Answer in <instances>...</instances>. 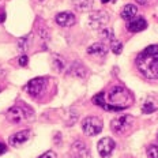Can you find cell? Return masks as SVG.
<instances>
[{
  "label": "cell",
  "instance_id": "obj_1",
  "mask_svg": "<svg viewBox=\"0 0 158 158\" xmlns=\"http://www.w3.org/2000/svg\"><path fill=\"white\" fill-rule=\"evenodd\" d=\"M93 102L108 112L124 110L132 105L134 95L123 86H112L108 90L95 94L93 97Z\"/></svg>",
  "mask_w": 158,
  "mask_h": 158
},
{
  "label": "cell",
  "instance_id": "obj_2",
  "mask_svg": "<svg viewBox=\"0 0 158 158\" xmlns=\"http://www.w3.org/2000/svg\"><path fill=\"white\" fill-rule=\"evenodd\" d=\"M136 67L147 79H158V45H150L136 56Z\"/></svg>",
  "mask_w": 158,
  "mask_h": 158
},
{
  "label": "cell",
  "instance_id": "obj_3",
  "mask_svg": "<svg viewBox=\"0 0 158 158\" xmlns=\"http://www.w3.org/2000/svg\"><path fill=\"white\" fill-rule=\"evenodd\" d=\"M6 117H7V120L10 121V123L21 124V123H23V121L33 117V112L29 106L19 104V105H14L12 108H10V109L7 110Z\"/></svg>",
  "mask_w": 158,
  "mask_h": 158
},
{
  "label": "cell",
  "instance_id": "obj_4",
  "mask_svg": "<svg viewBox=\"0 0 158 158\" xmlns=\"http://www.w3.org/2000/svg\"><path fill=\"white\" fill-rule=\"evenodd\" d=\"M48 86V81L44 77H38V78H33L27 82V85L25 86V90L29 95L34 98H40L42 94L45 93V89Z\"/></svg>",
  "mask_w": 158,
  "mask_h": 158
},
{
  "label": "cell",
  "instance_id": "obj_5",
  "mask_svg": "<svg viewBox=\"0 0 158 158\" xmlns=\"http://www.w3.org/2000/svg\"><path fill=\"white\" fill-rule=\"evenodd\" d=\"M102 121L97 116H87L82 120V131L87 136H95L102 131Z\"/></svg>",
  "mask_w": 158,
  "mask_h": 158
},
{
  "label": "cell",
  "instance_id": "obj_6",
  "mask_svg": "<svg viewBox=\"0 0 158 158\" xmlns=\"http://www.w3.org/2000/svg\"><path fill=\"white\" fill-rule=\"evenodd\" d=\"M109 22V15L106 11H94L89 15L87 25L90 29H102Z\"/></svg>",
  "mask_w": 158,
  "mask_h": 158
},
{
  "label": "cell",
  "instance_id": "obj_7",
  "mask_svg": "<svg viewBox=\"0 0 158 158\" xmlns=\"http://www.w3.org/2000/svg\"><path fill=\"white\" fill-rule=\"evenodd\" d=\"M132 123H134L132 116H130V114H123V116H118L112 120L110 128L114 134H123L132 126Z\"/></svg>",
  "mask_w": 158,
  "mask_h": 158
},
{
  "label": "cell",
  "instance_id": "obj_8",
  "mask_svg": "<svg viewBox=\"0 0 158 158\" xmlns=\"http://www.w3.org/2000/svg\"><path fill=\"white\" fill-rule=\"evenodd\" d=\"M114 149H116V142L112 138H102L97 144V150L102 158H109Z\"/></svg>",
  "mask_w": 158,
  "mask_h": 158
},
{
  "label": "cell",
  "instance_id": "obj_9",
  "mask_svg": "<svg viewBox=\"0 0 158 158\" xmlns=\"http://www.w3.org/2000/svg\"><path fill=\"white\" fill-rule=\"evenodd\" d=\"M70 156L72 158H87L89 149L86 143L82 142V140H75L70 147Z\"/></svg>",
  "mask_w": 158,
  "mask_h": 158
},
{
  "label": "cell",
  "instance_id": "obj_10",
  "mask_svg": "<svg viewBox=\"0 0 158 158\" xmlns=\"http://www.w3.org/2000/svg\"><path fill=\"white\" fill-rule=\"evenodd\" d=\"M55 21H56V23H57L59 26H61V27H70V26L75 25V22H77V18H75V15L72 14V12H70V11H63V12H59V14H56Z\"/></svg>",
  "mask_w": 158,
  "mask_h": 158
},
{
  "label": "cell",
  "instance_id": "obj_11",
  "mask_svg": "<svg viewBox=\"0 0 158 158\" xmlns=\"http://www.w3.org/2000/svg\"><path fill=\"white\" fill-rule=\"evenodd\" d=\"M31 136V132L29 130H22L19 132H15L10 136V144L14 147H18V146H22L23 143H26Z\"/></svg>",
  "mask_w": 158,
  "mask_h": 158
},
{
  "label": "cell",
  "instance_id": "obj_12",
  "mask_svg": "<svg viewBox=\"0 0 158 158\" xmlns=\"http://www.w3.org/2000/svg\"><path fill=\"white\" fill-rule=\"evenodd\" d=\"M87 53L97 56V57H106L108 47L105 42H95V44H91L90 47L87 48Z\"/></svg>",
  "mask_w": 158,
  "mask_h": 158
},
{
  "label": "cell",
  "instance_id": "obj_13",
  "mask_svg": "<svg viewBox=\"0 0 158 158\" xmlns=\"http://www.w3.org/2000/svg\"><path fill=\"white\" fill-rule=\"evenodd\" d=\"M146 27H147V22L144 21L143 18L132 19V21L127 25V30L131 31V33H139V31L144 30Z\"/></svg>",
  "mask_w": 158,
  "mask_h": 158
},
{
  "label": "cell",
  "instance_id": "obj_14",
  "mask_svg": "<svg viewBox=\"0 0 158 158\" xmlns=\"http://www.w3.org/2000/svg\"><path fill=\"white\" fill-rule=\"evenodd\" d=\"M70 75H72V77H77L79 79H83V78H86L87 77V70H86V67H85L83 64H81V63H78V61H75V63H72L71 64V67H70Z\"/></svg>",
  "mask_w": 158,
  "mask_h": 158
},
{
  "label": "cell",
  "instance_id": "obj_15",
  "mask_svg": "<svg viewBox=\"0 0 158 158\" xmlns=\"http://www.w3.org/2000/svg\"><path fill=\"white\" fill-rule=\"evenodd\" d=\"M138 14V7L135 4H127L121 8V18L126 19V21H131V19H135V16Z\"/></svg>",
  "mask_w": 158,
  "mask_h": 158
},
{
  "label": "cell",
  "instance_id": "obj_16",
  "mask_svg": "<svg viewBox=\"0 0 158 158\" xmlns=\"http://www.w3.org/2000/svg\"><path fill=\"white\" fill-rule=\"evenodd\" d=\"M93 4L94 2L93 0H72V6L77 11H81V12H86V11H90L93 8Z\"/></svg>",
  "mask_w": 158,
  "mask_h": 158
},
{
  "label": "cell",
  "instance_id": "obj_17",
  "mask_svg": "<svg viewBox=\"0 0 158 158\" xmlns=\"http://www.w3.org/2000/svg\"><path fill=\"white\" fill-rule=\"evenodd\" d=\"M52 64H53L55 70L59 71V72H64L65 68H67V65H65V60L59 55H53V57H52Z\"/></svg>",
  "mask_w": 158,
  "mask_h": 158
},
{
  "label": "cell",
  "instance_id": "obj_18",
  "mask_svg": "<svg viewBox=\"0 0 158 158\" xmlns=\"http://www.w3.org/2000/svg\"><path fill=\"white\" fill-rule=\"evenodd\" d=\"M100 37L104 40V42L105 41H109V42H112V41H114V33H113V30L112 29H108V27H104L102 30L100 31Z\"/></svg>",
  "mask_w": 158,
  "mask_h": 158
},
{
  "label": "cell",
  "instance_id": "obj_19",
  "mask_svg": "<svg viewBox=\"0 0 158 158\" xmlns=\"http://www.w3.org/2000/svg\"><path fill=\"white\" fill-rule=\"evenodd\" d=\"M157 110V106L154 105L151 101H147V102H144L143 105H142V112L143 113H154V112Z\"/></svg>",
  "mask_w": 158,
  "mask_h": 158
},
{
  "label": "cell",
  "instance_id": "obj_20",
  "mask_svg": "<svg viewBox=\"0 0 158 158\" xmlns=\"http://www.w3.org/2000/svg\"><path fill=\"white\" fill-rule=\"evenodd\" d=\"M110 49L114 55H120L121 51H123V44L120 41H117V40H114V41L110 42Z\"/></svg>",
  "mask_w": 158,
  "mask_h": 158
},
{
  "label": "cell",
  "instance_id": "obj_21",
  "mask_svg": "<svg viewBox=\"0 0 158 158\" xmlns=\"http://www.w3.org/2000/svg\"><path fill=\"white\" fill-rule=\"evenodd\" d=\"M147 158H158V144H150L147 147Z\"/></svg>",
  "mask_w": 158,
  "mask_h": 158
},
{
  "label": "cell",
  "instance_id": "obj_22",
  "mask_svg": "<svg viewBox=\"0 0 158 158\" xmlns=\"http://www.w3.org/2000/svg\"><path fill=\"white\" fill-rule=\"evenodd\" d=\"M29 40H30V35H26V37H22V38H19L18 40V47H19V51H26L29 47Z\"/></svg>",
  "mask_w": 158,
  "mask_h": 158
},
{
  "label": "cell",
  "instance_id": "obj_23",
  "mask_svg": "<svg viewBox=\"0 0 158 158\" xmlns=\"http://www.w3.org/2000/svg\"><path fill=\"white\" fill-rule=\"evenodd\" d=\"M38 158H56V154L53 153V151H45L44 154H42V156H40Z\"/></svg>",
  "mask_w": 158,
  "mask_h": 158
},
{
  "label": "cell",
  "instance_id": "obj_24",
  "mask_svg": "<svg viewBox=\"0 0 158 158\" xmlns=\"http://www.w3.org/2000/svg\"><path fill=\"white\" fill-rule=\"evenodd\" d=\"M29 63V59H27V56H21V57H19V64L22 65V67H23V65H26Z\"/></svg>",
  "mask_w": 158,
  "mask_h": 158
},
{
  "label": "cell",
  "instance_id": "obj_25",
  "mask_svg": "<svg viewBox=\"0 0 158 158\" xmlns=\"http://www.w3.org/2000/svg\"><path fill=\"white\" fill-rule=\"evenodd\" d=\"M7 151V146H6L4 143H0V156H2L3 153H6Z\"/></svg>",
  "mask_w": 158,
  "mask_h": 158
},
{
  "label": "cell",
  "instance_id": "obj_26",
  "mask_svg": "<svg viewBox=\"0 0 158 158\" xmlns=\"http://www.w3.org/2000/svg\"><path fill=\"white\" fill-rule=\"evenodd\" d=\"M4 19H6V14H4V12H2V15H0V23H2Z\"/></svg>",
  "mask_w": 158,
  "mask_h": 158
},
{
  "label": "cell",
  "instance_id": "obj_27",
  "mask_svg": "<svg viewBox=\"0 0 158 158\" xmlns=\"http://www.w3.org/2000/svg\"><path fill=\"white\" fill-rule=\"evenodd\" d=\"M138 3H140V4H146L147 2H149V0H136Z\"/></svg>",
  "mask_w": 158,
  "mask_h": 158
},
{
  "label": "cell",
  "instance_id": "obj_28",
  "mask_svg": "<svg viewBox=\"0 0 158 158\" xmlns=\"http://www.w3.org/2000/svg\"><path fill=\"white\" fill-rule=\"evenodd\" d=\"M101 2H102L104 4H105V3H109V0H101Z\"/></svg>",
  "mask_w": 158,
  "mask_h": 158
},
{
  "label": "cell",
  "instance_id": "obj_29",
  "mask_svg": "<svg viewBox=\"0 0 158 158\" xmlns=\"http://www.w3.org/2000/svg\"><path fill=\"white\" fill-rule=\"evenodd\" d=\"M157 139H158V134H157Z\"/></svg>",
  "mask_w": 158,
  "mask_h": 158
}]
</instances>
